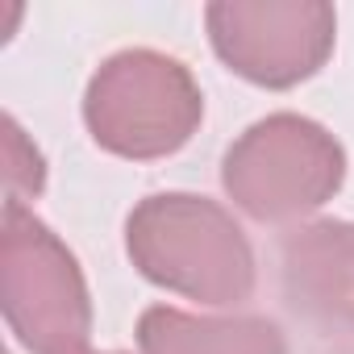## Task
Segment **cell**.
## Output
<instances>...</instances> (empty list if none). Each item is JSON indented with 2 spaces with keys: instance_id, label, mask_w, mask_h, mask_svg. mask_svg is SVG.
I'll return each mask as SVG.
<instances>
[{
  "instance_id": "obj_1",
  "label": "cell",
  "mask_w": 354,
  "mask_h": 354,
  "mask_svg": "<svg viewBox=\"0 0 354 354\" xmlns=\"http://www.w3.org/2000/svg\"><path fill=\"white\" fill-rule=\"evenodd\" d=\"M133 267L162 292L196 304L234 308L254 296V250L234 213L209 196L158 192L125 221Z\"/></svg>"
},
{
  "instance_id": "obj_2",
  "label": "cell",
  "mask_w": 354,
  "mask_h": 354,
  "mask_svg": "<svg viewBox=\"0 0 354 354\" xmlns=\"http://www.w3.org/2000/svg\"><path fill=\"white\" fill-rule=\"evenodd\" d=\"M84 121L100 150L154 162L192 142L205 121V96L180 59L138 46L104 59L88 80Z\"/></svg>"
},
{
  "instance_id": "obj_3",
  "label": "cell",
  "mask_w": 354,
  "mask_h": 354,
  "mask_svg": "<svg viewBox=\"0 0 354 354\" xmlns=\"http://www.w3.org/2000/svg\"><path fill=\"white\" fill-rule=\"evenodd\" d=\"M221 184L246 217L296 225L342 192L346 150L325 125L300 113H271L225 150Z\"/></svg>"
},
{
  "instance_id": "obj_4",
  "label": "cell",
  "mask_w": 354,
  "mask_h": 354,
  "mask_svg": "<svg viewBox=\"0 0 354 354\" xmlns=\"http://www.w3.org/2000/svg\"><path fill=\"white\" fill-rule=\"evenodd\" d=\"M0 304L30 354H80L92 333V296L75 254L26 205H5Z\"/></svg>"
},
{
  "instance_id": "obj_5",
  "label": "cell",
  "mask_w": 354,
  "mask_h": 354,
  "mask_svg": "<svg viewBox=\"0 0 354 354\" xmlns=\"http://www.w3.org/2000/svg\"><path fill=\"white\" fill-rule=\"evenodd\" d=\"M205 26L234 75L275 92L313 80L337 42V13L321 0H221Z\"/></svg>"
},
{
  "instance_id": "obj_6",
  "label": "cell",
  "mask_w": 354,
  "mask_h": 354,
  "mask_svg": "<svg viewBox=\"0 0 354 354\" xmlns=\"http://www.w3.org/2000/svg\"><path fill=\"white\" fill-rule=\"evenodd\" d=\"M279 288L292 317L329 354H354V221L288 230L279 242Z\"/></svg>"
},
{
  "instance_id": "obj_7",
  "label": "cell",
  "mask_w": 354,
  "mask_h": 354,
  "mask_svg": "<svg viewBox=\"0 0 354 354\" xmlns=\"http://www.w3.org/2000/svg\"><path fill=\"white\" fill-rule=\"evenodd\" d=\"M142 354H288V337L267 317H209L150 304L138 317Z\"/></svg>"
},
{
  "instance_id": "obj_8",
  "label": "cell",
  "mask_w": 354,
  "mask_h": 354,
  "mask_svg": "<svg viewBox=\"0 0 354 354\" xmlns=\"http://www.w3.org/2000/svg\"><path fill=\"white\" fill-rule=\"evenodd\" d=\"M5 188H9L5 205L38 201L46 188V162L38 146L26 138V129L17 125V117H5Z\"/></svg>"
},
{
  "instance_id": "obj_9",
  "label": "cell",
  "mask_w": 354,
  "mask_h": 354,
  "mask_svg": "<svg viewBox=\"0 0 354 354\" xmlns=\"http://www.w3.org/2000/svg\"><path fill=\"white\" fill-rule=\"evenodd\" d=\"M80 354H92V350H80Z\"/></svg>"
}]
</instances>
